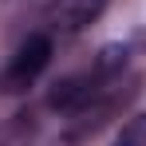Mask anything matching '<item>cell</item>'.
Listing matches in <instances>:
<instances>
[{"label":"cell","instance_id":"3","mask_svg":"<svg viewBox=\"0 0 146 146\" xmlns=\"http://www.w3.org/2000/svg\"><path fill=\"white\" fill-rule=\"evenodd\" d=\"M111 146H146V115H134V119L115 134Z\"/></svg>","mask_w":146,"mask_h":146},{"label":"cell","instance_id":"1","mask_svg":"<svg viewBox=\"0 0 146 146\" xmlns=\"http://www.w3.org/2000/svg\"><path fill=\"white\" fill-rule=\"evenodd\" d=\"M48 63H51V36L48 32H32L24 44L16 48V55H12V63H8V71H4V87H8V91L32 87Z\"/></svg>","mask_w":146,"mask_h":146},{"label":"cell","instance_id":"2","mask_svg":"<svg viewBox=\"0 0 146 146\" xmlns=\"http://www.w3.org/2000/svg\"><path fill=\"white\" fill-rule=\"evenodd\" d=\"M107 8V0H51L48 32H79Z\"/></svg>","mask_w":146,"mask_h":146}]
</instances>
